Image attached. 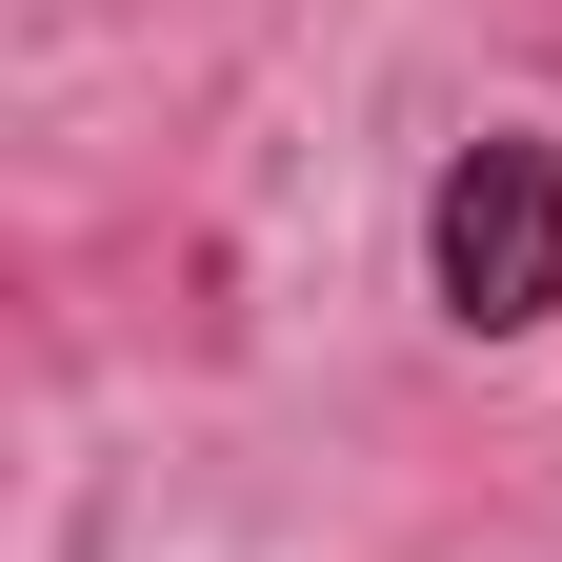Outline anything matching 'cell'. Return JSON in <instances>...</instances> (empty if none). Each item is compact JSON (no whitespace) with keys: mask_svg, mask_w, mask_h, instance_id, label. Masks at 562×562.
I'll list each match as a JSON object with an SVG mask.
<instances>
[{"mask_svg":"<svg viewBox=\"0 0 562 562\" xmlns=\"http://www.w3.org/2000/svg\"><path fill=\"white\" fill-rule=\"evenodd\" d=\"M422 281H442V322H482V341L562 322V161H542V140H462V161H442Z\"/></svg>","mask_w":562,"mask_h":562,"instance_id":"obj_1","label":"cell"}]
</instances>
